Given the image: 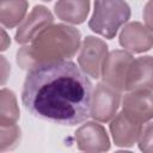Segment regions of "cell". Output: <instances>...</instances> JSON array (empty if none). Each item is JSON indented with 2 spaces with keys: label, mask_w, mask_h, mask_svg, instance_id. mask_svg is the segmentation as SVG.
<instances>
[{
  "label": "cell",
  "mask_w": 153,
  "mask_h": 153,
  "mask_svg": "<svg viewBox=\"0 0 153 153\" xmlns=\"http://www.w3.org/2000/svg\"><path fill=\"white\" fill-rule=\"evenodd\" d=\"M19 118V108L12 91L2 88L0 92V126L14 124Z\"/></svg>",
  "instance_id": "obj_15"
},
{
  "label": "cell",
  "mask_w": 153,
  "mask_h": 153,
  "mask_svg": "<svg viewBox=\"0 0 153 153\" xmlns=\"http://www.w3.org/2000/svg\"><path fill=\"white\" fill-rule=\"evenodd\" d=\"M22 100L37 118L75 126L91 116L92 84L72 61L38 65L27 72Z\"/></svg>",
  "instance_id": "obj_1"
},
{
  "label": "cell",
  "mask_w": 153,
  "mask_h": 153,
  "mask_svg": "<svg viewBox=\"0 0 153 153\" xmlns=\"http://www.w3.org/2000/svg\"><path fill=\"white\" fill-rule=\"evenodd\" d=\"M129 18L130 7L124 0H94L88 26L93 32L111 39Z\"/></svg>",
  "instance_id": "obj_3"
},
{
  "label": "cell",
  "mask_w": 153,
  "mask_h": 153,
  "mask_svg": "<svg viewBox=\"0 0 153 153\" xmlns=\"http://www.w3.org/2000/svg\"><path fill=\"white\" fill-rule=\"evenodd\" d=\"M123 111L140 123L153 118V94L149 91H131L123 98Z\"/></svg>",
  "instance_id": "obj_12"
},
{
  "label": "cell",
  "mask_w": 153,
  "mask_h": 153,
  "mask_svg": "<svg viewBox=\"0 0 153 153\" xmlns=\"http://www.w3.org/2000/svg\"><path fill=\"white\" fill-rule=\"evenodd\" d=\"M59 19L69 24H81L90 11V0H57L54 6Z\"/></svg>",
  "instance_id": "obj_13"
},
{
  "label": "cell",
  "mask_w": 153,
  "mask_h": 153,
  "mask_svg": "<svg viewBox=\"0 0 153 153\" xmlns=\"http://www.w3.org/2000/svg\"><path fill=\"white\" fill-rule=\"evenodd\" d=\"M43 1H50V0H43Z\"/></svg>",
  "instance_id": "obj_21"
},
{
  "label": "cell",
  "mask_w": 153,
  "mask_h": 153,
  "mask_svg": "<svg viewBox=\"0 0 153 153\" xmlns=\"http://www.w3.org/2000/svg\"><path fill=\"white\" fill-rule=\"evenodd\" d=\"M1 62L4 63V66H2V67H4V68H2V80H1V81H2V84H4V82H5V80H6V74H5V69H6V68H5V67H6V60H5V57H4V56H1Z\"/></svg>",
  "instance_id": "obj_20"
},
{
  "label": "cell",
  "mask_w": 153,
  "mask_h": 153,
  "mask_svg": "<svg viewBox=\"0 0 153 153\" xmlns=\"http://www.w3.org/2000/svg\"><path fill=\"white\" fill-rule=\"evenodd\" d=\"M76 146L85 152H105L110 148V140L104 127L96 122H86L74 134Z\"/></svg>",
  "instance_id": "obj_8"
},
{
  "label": "cell",
  "mask_w": 153,
  "mask_h": 153,
  "mask_svg": "<svg viewBox=\"0 0 153 153\" xmlns=\"http://www.w3.org/2000/svg\"><path fill=\"white\" fill-rule=\"evenodd\" d=\"M133 61L134 57L126 50H114L108 54L100 74L103 81L120 91L126 90V79Z\"/></svg>",
  "instance_id": "obj_6"
},
{
  "label": "cell",
  "mask_w": 153,
  "mask_h": 153,
  "mask_svg": "<svg viewBox=\"0 0 153 153\" xmlns=\"http://www.w3.org/2000/svg\"><path fill=\"white\" fill-rule=\"evenodd\" d=\"M142 123L134 120L126 111L117 114L110 123V131L114 142L118 147H131L140 136Z\"/></svg>",
  "instance_id": "obj_9"
},
{
  "label": "cell",
  "mask_w": 153,
  "mask_h": 153,
  "mask_svg": "<svg viewBox=\"0 0 153 153\" xmlns=\"http://www.w3.org/2000/svg\"><path fill=\"white\" fill-rule=\"evenodd\" d=\"M120 44L128 51L140 54L153 48L152 31L139 22L127 24L118 37Z\"/></svg>",
  "instance_id": "obj_11"
},
{
  "label": "cell",
  "mask_w": 153,
  "mask_h": 153,
  "mask_svg": "<svg viewBox=\"0 0 153 153\" xmlns=\"http://www.w3.org/2000/svg\"><path fill=\"white\" fill-rule=\"evenodd\" d=\"M53 22L54 17L47 7L42 5L35 6L20 23L14 36L16 42L19 44H26L31 42L39 31L51 25Z\"/></svg>",
  "instance_id": "obj_7"
},
{
  "label": "cell",
  "mask_w": 153,
  "mask_h": 153,
  "mask_svg": "<svg viewBox=\"0 0 153 153\" xmlns=\"http://www.w3.org/2000/svg\"><path fill=\"white\" fill-rule=\"evenodd\" d=\"M27 0H0V22L12 29L23 22L27 11Z\"/></svg>",
  "instance_id": "obj_14"
},
{
  "label": "cell",
  "mask_w": 153,
  "mask_h": 153,
  "mask_svg": "<svg viewBox=\"0 0 153 153\" xmlns=\"http://www.w3.org/2000/svg\"><path fill=\"white\" fill-rule=\"evenodd\" d=\"M1 35H2V38H1V48H0V49L4 51V50H6V49H7V47L10 45L11 41H10L8 36L6 35V32H5V30H4V29L1 30Z\"/></svg>",
  "instance_id": "obj_19"
},
{
  "label": "cell",
  "mask_w": 153,
  "mask_h": 153,
  "mask_svg": "<svg viewBox=\"0 0 153 153\" xmlns=\"http://www.w3.org/2000/svg\"><path fill=\"white\" fill-rule=\"evenodd\" d=\"M106 56V43L94 36H87L80 47V54L78 56L79 67L91 78L98 79L102 74L103 63Z\"/></svg>",
  "instance_id": "obj_4"
},
{
  "label": "cell",
  "mask_w": 153,
  "mask_h": 153,
  "mask_svg": "<svg viewBox=\"0 0 153 153\" xmlns=\"http://www.w3.org/2000/svg\"><path fill=\"white\" fill-rule=\"evenodd\" d=\"M80 48V32L65 24L44 27L31 41L30 47H23L17 53V63L26 71L38 65L72 59Z\"/></svg>",
  "instance_id": "obj_2"
},
{
  "label": "cell",
  "mask_w": 153,
  "mask_h": 153,
  "mask_svg": "<svg viewBox=\"0 0 153 153\" xmlns=\"http://www.w3.org/2000/svg\"><path fill=\"white\" fill-rule=\"evenodd\" d=\"M19 139H20V129L17 126V123L0 126V151L1 152L14 148Z\"/></svg>",
  "instance_id": "obj_16"
},
{
  "label": "cell",
  "mask_w": 153,
  "mask_h": 153,
  "mask_svg": "<svg viewBox=\"0 0 153 153\" xmlns=\"http://www.w3.org/2000/svg\"><path fill=\"white\" fill-rule=\"evenodd\" d=\"M143 20L146 26L153 32V0H149L143 8Z\"/></svg>",
  "instance_id": "obj_18"
},
{
  "label": "cell",
  "mask_w": 153,
  "mask_h": 153,
  "mask_svg": "<svg viewBox=\"0 0 153 153\" xmlns=\"http://www.w3.org/2000/svg\"><path fill=\"white\" fill-rule=\"evenodd\" d=\"M139 148L146 153H153V122L142 127L139 136Z\"/></svg>",
  "instance_id": "obj_17"
},
{
  "label": "cell",
  "mask_w": 153,
  "mask_h": 153,
  "mask_svg": "<svg viewBox=\"0 0 153 153\" xmlns=\"http://www.w3.org/2000/svg\"><path fill=\"white\" fill-rule=\"evenodd\" d=\"M121 91L106 82H99L91 102V117L99 122H108L115 117L121 100Z\"/></svg>",
  "instance_id": "obj_5"
},
{
  "label": "cell",
  "mask_w": 153,
  "mask_h": 153,
  "mask_svg": "<svg viewBox=\"0 0 153 153\" xmlns=\"http://www.w3.org/2000/svg\"><path fill=\"white\" fill-rule=\"evenodd\" d=\"M124 91H153V56H141L131 62Z\"/></svg>",
  "instance_id": "obj_10"
}]
</instances>
